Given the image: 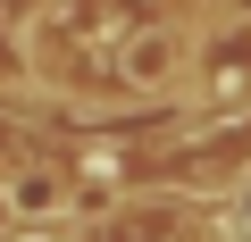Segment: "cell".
<instances>
[{"mask_svg":"<svg viewBox=\"0 0 251 242\" xmlns=\"http://www.w3.org/2000/svg\"><path fill=\"white\" fill-rule=\"evenodd\" d=\"M201 42L209 34H193L184 17H143L134 34H117V84L126 92H176V84H193Z\"/></svg>","mask_w":251,"mask_h":242,"instance_id":"obj_1","label":"cell"},{"mask_svg":"<svg viewBox=\"0 0 251 242\" xmlns=\"http://www.w3.org/2000/svg\"><path fill=\"white\" fill-rule=\"evenodd\" d=\"M0 184H9V200H17V225L25 217H67L75 209V184H67V167L59 159H9V167H0Z\"/></svg>","mask_w":251,"mask_h":242,"instance_id":"obj_2","label":"cell"},{"mask_svg":"<svg viewBox=\"0 0 251 242\" xmlns=\"http://www.w3.org/2000/svg\"><path fill=\"white\" fill-rule=\"evenodd\" d=\"M0 84H25V50H17L9 25H0Z\"/></svg>","mask_w":251,"mask_h":242,"instance_id":"obj_3","label":"cell"},{"mask_svg":"<svg viewBox=\"0 0 251 242\" xmlns=\"http://www.w3.org/2000/svg\"><path fill=\"white\" fill-rule=\"evenodd\" d=\"M17 234V200H9V184H0V242Z\"/></svg>","mask_w":251,"mask_h":242,"instance_id":"obj_4","label":"cell"}]
</instances>
